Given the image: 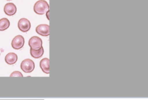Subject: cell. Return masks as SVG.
I'll return each instance as SVG.
<instances>
[{
	"label": "cell",
	"instance_id": "1",
	"mask_svg": "<svg viewBox=\"0 0 148 100\" xmlns=\"http://www.w3.org/2000/svg\"><path fill=\"white\" fill-rule=\"evenodd\" d=\"M49 9V6L47 2L45 0H39L37 1L34 6V12L39 14L42 15Z\"/></svg>",
	"mask_w": 148,
	"mask_h": 100
},
{
	"label": "cell",
	"instance_id": "2",
	"mask_svg": "<svg viewBox=\"0 0 148 100\" xmlns=\"http://www.w3.org/2000/svg\"><path fill=\"white\" fill-rule=\"evenodd\" d=\"M20 68L24 72L30 73L34 71L35 68V64L31 59L27 58L21 62Z\"/></svg>",
	"mask_w": 148,
	"mask_h": 100
},
{
	"label": "cell",
	"instance_id": "3",
	"mask_svg": "<svg viewBox=\"0 0 148 100\" xmlns=\"http://www.w3.org/2000/svg\"><path fill=\"white\" fill-rule=\"evenodd\" d=\"M28 45L31 49L38 50L42 47V40L39 37L34 36L29 39Z\"/></svg>",
	"mask_w": 148,
	"mask_h": 100
},
{
	"label": "cell",
	"instance_id": "4",
	"mask_svg": "<svg viewBox=\"0 0 148 100\" xmlns=\"http://www.w3.org/2000/svg\"><path fill=\"white\" fill-rule=\"evenodd\" d=\"M11 45L14 49L19 50L24 46V38L21 35H17L13 39Z\"/></svg>",
	"mask_w": 148,
	"mask_h": 100
},
{
	"label": "cell",
	"instance_id": "5",
	"mask_svg": "<svg viewBox=\"0 0 148 100\" xmlns=\"http://www.w3.org/2000/svg\"><path fill=\"white\" fill-rule=\"evenodd\" d=\"M18 27L21 31L26 32L28 31L31 28L30 21L25 18H21L18 22Z\"/></svg>",
	"mask_w": 148,
	"mask_h": 100
},
{
	"label": "cell",
	"instance_id": "6",
	"mask_svg": "<svg viewBox=\"0 0 148 100\" xmlns=\"http://www.w3.org/2000/svg\"><path fill=\"white\" fill-rule=\"evenodd\" d=\"M36 32L39 35L43 36H47L49 35V25L45 24H39L36 27Z\"/></svg>",
	"mask_w": 148,
	"mask_h": 100
},
{
	"label": "cell",
	"instance_id": "7",
	"mask_svg": "<svg viewBox=\"0 0 148 100\" xmlns=\"http://www.w3.org/2000/svg\"><path fill=\"white\" fill-rule=\"evenodd\" d=\"M3 10L6 15L13 16L16 13L17 8L16 5L13 3H7L4 6Z\"/></svg>",
	"mask_w": 148,
	"mask_h": 100
},
{
	"label": "cell",
	"instance_id": "8",
	"mask_svg": "<svg viewBox=\"0 0 148 100\" xmlns=\"http://www.w3.org/2000/svg\"><path fill=\"white\" fill-rule=\"evenodd\" d=\"M5 60L8 64L13 65L17 61V55L14 53H9L5 56Z\"/></svg>",
	"mask_w": 148,
	"mask_h": 100
},
{
	"label": "cell",
	"instance_id": "9",
	"mask_svg": "<svg viewBox=\"0 0 148 100\" xmlns=\"http://www.w3.org/2000/svg\"><path fill=\"white\" fill-rule=\"evenodd\" d=\"M40 67L42 71L46 73L49 74V59L47 58H44L40 61Z\"/></svg>",
	"mask_w": 148,
	"mask_h": 100
},
{
	"label": "cell",
	"instance_id": "10",
	"mask_svg": "<svg viewBox=\"0 0 148 100\" xmlns=\"http://www.w3.org/2000/svg\"><path fill=\"white\" fill-rule=\"evenodd\" d=\"M44 53V50L43 47H40L38 50H34L32 49H30V54L31 56L35 58H39L41 57Z\"/></svg>",
	"mask_w": 148,
	"mask_h": 100
},
{
	"label": "cell",
	"instance_id": "11",
	"mask_svg": "<svg viewBox=\"0 0 148 100\" xmlns=\"http://www.w3.org/2000/svg\"><path fill=\"white\" fill-rule=\"evenodd\" d=\"M10 25V21L6 18H2L0 19V31H5L9 28Z\"/></svg>",
	"mask_w": 148,
	"mask_h": 100
},
{
	"label": "cell",
	"instance_id": "12",
	"mask_svg": "<svg viewBox=\"0 0 148 100\" xmlns=\"http://www.w3.org/2000/svg\"><path fill=\"white\" fill-rule=\"evenodd\" d=\"M23 74L19 71H14L12 72L10 75V77H23Z\"/></svg>",
	"mask_w": 148,
	"mask_h": 100
},
{
	"label": "cell",
	"instance_id": "13",
	"mask_svg": "<svg viewBox=\"0 0 148 100\" xmlns=\"http://www.w3.org/2000/svg\"><path fill=\"white\" fill-rule=\"evenodd\" d=\"M46 17H47V19H48V20H49V10L47 11V12H46Z\"/></svg>",
	"mask_w": 148,
	"mask_h": 100
},
{
	"label": "cell",
	"instance_id": "14",
	"mask_svg": "<svg viewBox=\"0 0 148 100\" xmlns=\"http://www.w3.org/2000/svg\"><path fill=\"white\" fill-rule=\"evenodd\" d=\"M7 1H11V0H7Z\"/></svg>",
	"mask_w": 148,
	"mask_h": 100
}]
</instances>
